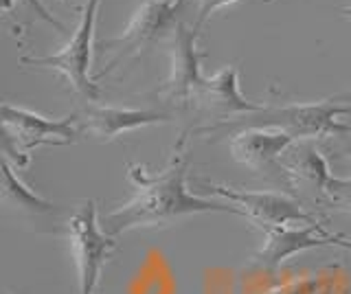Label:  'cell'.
<instances>
[{"mask_svg": "<svg viewBox=\"0 0 351 294\" xmlns=\"http://www.w3.org/2000/svg\"><path fill=\"white\" fill-rule=\"evenodd\" d=\"M323 202L327 206H332V209L351 213V176H343V178L332 176L325 189Z\"/></svg>", "mask_w": 351, "mask_h": 294, "instance_id": "9a60e30c", "label": "cell"}, {"mask_svg": "<svg viewBox=\"0 0 351 294\" xmlns=\"http://www.w3.org/2000/svg\"><path fill=\"white\" fill-rule=\"evenodd\" d=\"M80 114L49 119L20 106L3 103V151L5 156L16 154V167L29 165L31 154L42 145H71L82 134L77 127Z\"/></svg>", "mask_w": 351, "mask_h": 294, "instance_id": "7a4b0ae2", "label": "cell"}, {"mask_svg": "<svg viewBox=\"0 0 351 294\" xmlns=\"http://www.w3.org/2000/svg\"><path fill=\"white\" fill-rule=\"evenodd\" d=\"M263 231V244L252 255V264L261 268H277L290 257L305 253L312 248L323 246H338L351 250V239L329 233L323 222L312 224H292V226H272L261 228Z\"/></svg>", "mask_w": 351, "mask_h": 294, "instance_id": "ba28073f", "label": "cell"}, {"mask_svg": "<svg viewBox=\"0 0 351 294\" xmlns=\"http://www.w3.org/2000/svg\"><path fill=\"white\" fill-rule=\"evenodd\" d=\"M213 195L224 198L228 204L239 209V213L248 222L257 224L259 228L272 226H292V224H312L321 222L314 213L305 211L299 200L290 198L277 191H244L226 184H206Z\"/></svg>", "mask_w": 351, "mask_h": 294, "instance_id": "8992f818", "label": "cell"}, {"mask_svg": "<svg viewBox=\"0 0 351 294\" xmlns=\"http://www.w3.org/2000/svg\"><path fill=\"white\" fill-rule=\"evenodd\" d=\"M99 3H101V0H88L73 38L60 53L40 56V58H20V62L29 64V66L62 73L66 82L71 84V88L88 101H93L99 97V86L90 77L93 40H95V23H97Z\"/></svg>", "mask_w": 351, "mask_h": 294, "instance_id": "277c9868", "label": "cell"}, {"mask_svg": "<svg viewBox=\"0 0 351 294\" xmlns=\"http://www.w3.org/2000/svg\"><path fill=\"white\" fill-rule=\"evenodd\" d=\"M296 143V138L274 125H252L233 134L228 140L230 156L239 165L255 171H268L279 167L281 156Z\"/></svg>", "mask_w": 351, "mask_h": 294, "instance_id": "8fae6325", "label": "cell"}, {"mask_svg": "<svg viewBox=\"0 0 351 294\" xmlns=\"http://www.w3.org/2000/svg\"><path fill=\"white\" fill-rule=\"evenodd\" d=\"M343 14H345V18H349V20H351V5H347V7L343 9Z\"/></svg>", "mask_w": 351, "mask_h": 294, "instance_id": "d6986e66", "label": "cell"}, {"mask_svg": "<svg viewBox=\"0 0 351 294\" xmlns=\"http://www.w3.org/2000/svg\"><path fill=\"white\" fill-rule=\"evenodd\" d=\"M82 121V130L90 132L101 143L119 138L121 134L134 132L147 125L169 123V114L158 110H134V108H110V106H88Z\"/></svg>", "mask_w": 351, "mask_h": 294, "instance_id": "4fadbf2b", "label": "cell"}, {"mask_svg": "<svg viewBox=\"0 0 351 294\" xmlns=\"http://www.w3.org/2000/svg\"><path fill=\"white\" fill-rule=\"evenodd\" d=\"M332 101L343 103V106H351V88H349V90H345V93H338L336 97H332Z\"/></svg>", "mask_w": 351, "mask_h": 294, "instance_id": "ac0fdd59", "label": "cell"}, {"mask_svg": "<svg viewBox=\"0 0 351 294\" xmlns=\"http://www.w3.org/2000/svg\"><path fill=\"white\" fill-rule=\"evenodd\" d=\"M233 3H237V0H197V18H195L193 29L200 31L202 25L217 12V9H222L226 5H233Z\"/></svg>", "mask_w": 351, "mask_h": 294, "instance_id": "e0dca14e", "label": "cell"}, {"mask_svg": "<svg viewBox=\"0 0 351 294\" xmlns=\"http://www.w3.org/2000/svg\"><path fill=\"white\" fill-rule=\"evenodd\" d=\"M197 36H200V31L193 27H176L169 53V77L165 79L162 88L158 90V95L167 103L189 106L195 90L204 82V75L200 71L202 53L197 51Z\"/></svg>", "mask_w": 351, "mask_h": 294, "instance_id": "9c48e42d", "label": "cell"}, {"mask_svg": "<svg viewBox=\"0 0 351 294\" xmlns=\"http://www.w3.org/2000/svg\"><path fill=\"white\" fill-rule=\"evenodd\" d=\"M20 3H22V5H27V7H31L33 12H36L42 20H47L49 25L58 27L60 31H66V29H64V25L60 23V20L55 18V16H51L49 9L42 5V0H3V12H5V14H9L11 9H14V5H20Z\"/></svg>", "mask_w": 351, "mask_h": 294, "instance_id": "2e32d148", "label": "cell"}, {"mask_svg": "<svg viewBox=\"0 0 351 294\" xmlns=\"http://www.w3.org/2000/svg\"><path fill=\"white\" fill-rule=\"evenodd\" d=\"M114 235H110L99 222L97 204L93 200L77 206L66 222V242L77 272V294H95L101 281L106 261L114 248Z\"/></svg>", "mask_w": 351, "mask_h": 294, "instance_id": "3957f363", "label": "cell"}, {"mask_svg": "<svg viewBox=\"0 0 351 294\" xmlns=\"http://www.w3.org/2000/svg\"><path fill=\"white\" fill-rule=\"evenodd\" d=\"M268 119L263 125H274L285 130L299 140H316L327 136H338L349 132V125L343 121V117L351 114V106L336 103L332 99L312 101V103H290L281 108H268Z\"/></svg>", "mask_w": 351, "mask_h": 294, "instance_id": "52a82bcc", "label": "cell"}, {"mask_svg": "<svg viewBox=\"0 0 351 294\" xmlns=\"http://www.w3.org/2000/svg\"><path fill=\"white\" fill-rule=\"evenodd\" d=\"M184 143L186 134L178 138L167 167L158 173H149L143 165H128V178L134 187V195L104 217V228L110 235L117 237L134 228L169 226L200 213L241 215L233 204L213 202L204 195L189 191L186 187L189 154H186Z\"/></svg>", "mask_w": 351, "mask_h": 294, "instance_id": "6da1fadb", "label": "cell"}, {"mask_svg": "<svg viewBox=\"0 0 351 294\" xmlns=\"http://www.w3.org/2000/svg\"><path fill=\"white\" fill-rule=\"evenodd\" d=\"M279 167L296 193L323 200L327 184L332 180V173H329V165L323 151L316 147L314 140H299V143H294L281 156Z\"/></svg>", "mask_w": 351, "mask_h": 294, "instance_id": "7c38bea8", "label": "cell"}, {"mask_svg": "<svg viewBox=\"0 0 351 294\" xmlns=\"http://www.w3.org/2000/svg\"><path fill=\"white\" fill-rule=\"evenodd\" d=\"M0 195H3L5 206L20 213L40 215V213L55 211V204L33 191L29 184L18 176L16 167L11 165V160L5 156H3V189H0Z\"/></svg>", "mask_w": 351, "mask_h": 294, "instance_id": "5bb4252c", "label": "cell"}, {"mask_svg": "<svg viewBox=\"0 0 351 294\" xmlns=\"http://www.w3.org/2000/svg\"><path fill=\"white\" fill-rule=\"evenodd\" d=\"M184 0H145L123 29V34L104 42L108 51H114V56L108 60L106 69L97 73V79L112 73L132 58H136L143 49L152 47L158 38H162L176 25V16L180 14Z\"/></svg>", "mask_w": 351, "mask_h": 294, "instance_id": "5b68a950", "label": "cell"}, {"mask_svg": "<svg viewBox=\"0 0 351 294\" xmlns=\"http://www.w3.org/2000/svg\"><path fill=\"white\" fill-rule=\"evenodd\" d=\"M195 110H200L215 119H228L237 114L266 112L263 103H255L246 99L239 90V71L235 64L219 69L211 77H204L202 86L195 90L191 103Z\"/></svg>", "mask_w": 351, "mask_h": 294, "instance_id": "30bf717a", "label": "cell"}]
</instances>
